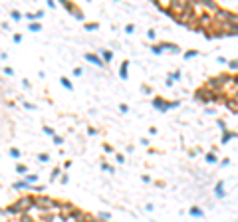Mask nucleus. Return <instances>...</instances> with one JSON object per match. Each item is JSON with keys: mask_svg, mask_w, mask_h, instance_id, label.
<instances>
[{"mask_svg": "<svg viewBox=\"0 0 238 222\" xmlns=\"http://www.w3.org/2000/svg\"><path fill=\"white\" fill-rule=\"evenodd\" d=\"M62 6H64V8H66V10H70V12H74V14L77 16V20H83V14H81V10H77V8H76V6H74V4H70V2H66V0H62Z\"/></svg>", "mask_w": 238, "mask_h": 222, "instance_id": "423d86ee", "label": "nucleus"}, {"mask_svg": "<svg viewBox=\"0 0 238 222\" xmlns=\"http://www.w3.org/2000/svg\"><path fill=\"white\" fill-rule=\"evenodd\" d=\"M125 32H127V34H133L135 32V26H133V24H127V26H125Z\"/></svg>", "mask_w": 238, "mask_h": 222, "instance_id": "bb28decb", "label": "nucleus"}, {"mask_svg": "<svg viewBox=\"0 0 238 222\" xmlns=\"http://www.w3.org/2000/svg\"><path fill=\"white\" fill-rule=\"evenodd\" d=\"M10 16H12L14 20H22V14H20L18 10H12V12H10Z\"/></svg>", "mask_w": 238, "mask_h": 222, "instance_id": "4be33fe9", "label": "nucleus"}, {"mask_svg": "<svg viewBox=\"0 0 238 222\" xmlns=\"http://www.w3.org/2000/svg\"><path fill=\"white\" fill-rule=\"evenodd\" d=\"M195 99L196 101H202V103H216V101H218V95L212 93V91L206 89V87H202V89H196L195 91Z\"/></svg>", "mask_w": 238, "mask_h": 222, "instance_id": "7ed1b4c3", "label": "nucleus"}, {"mask_svg": "<svg viewBox=\"0 0 238 222\" xmlns=\"http://www.w3.org/2000/svg\"><path fill=\"white\" fill-rule=\"evenodd\" d=\"M83 58H86L87 61H91L93 66H97V67H103V60H101L99 56H95V54H83Z\"/></svg>", "mask_w": 238, "mask_h": 222, "instance_id": "39448f33", "label": "nucleus"}, {"mask_svg": "<svg viewBox=\"0 0 238 222\" xmlns=\"http://www.w3.org/2000/svg\"><path fill=\"white\" fill-rule=\"evenodd\" d=\"M38 161H42V163H48V161H50V157H48V153H42V155L38 157Z\"/></svg>", "mask_w": 238, "mask_h": 222, "instance_id": "393cba45", "label": "nucleus"}, {"mask_svg": "<svg viewBox=\"0 0 238 222\" xmlns=\"http://www.w3.org/2000/svg\"><path fill=\"white\" fill-rule=\"evenodd\" d=\"M44 131H46L48 135H52V137H56V133H54V129H52V127H44Z\"/></svg>", "mask_w": 238, "mask_h": 222, "instance_id": "c85d7f7f", "label": "nucleus"}, {"mask_svg": "<svg viewBox=\"0 0 238 222\" xmlns=\"http://www.w3.org/2000/svg\"><path fill=\"white\" fill-rule=\"evenodd\" d=\"M67 180H70V179H67V175H62V184H67Z\"/></svg>", "mask_w": 238, "mask_h": 222, "instance_id": "a19ab883", "label": "nucleus"}, {"mask_svg": "<svg viewBox=\"0 0 238 222\" xmlns=\"http://www.w3.org/2000/svg\"><path fill=\"white\" fill-rule=\"evenodd\" d=\"M206 163H216V151L206 153Z\"/></svg>", "mask_w": 238, "mask_h": 222, "instance_id": "dca6fc26", "label": "nucleus"}, {"mask_svg": "<svg viewBox=\"0 0 238 222\" xmlns=\"http://www.w3.org/2000/svg\"><path fill=\"white\" fill-rule=\"evenodd\" d=\"M99 56H101V60H103L105 64H109V61L113 60V54H111L109 50H99Z\"/></svg>", "mask_w": 238, "mask_h": 222, "instance_id": "1a4fd4ad", "label": "nucleus"}, {"mask_svg": "<svg viewBox=\"0 0 238 222\" xmlns=\"http://www.w3.org/2000/svg\"><path fill=\"white\" fill-rule=\"evenodd\" d=\"M54 143H56V145H62V143H64V139L60 137V135H56V137H54Z\"/></svg>", "mask_w": 238, "mask_h": 222, "instance_id": "7c9ffc66", "label": "nucleus"}, {"mask_svg": "<svg viewBox=\"0 0 238 222\" xmlns=\"http://www.w3.org/2000/svg\"><path fill=\"white\" fill-rule=\"evenodd\" d=\"M103 149H105V153H113V147L111 145H103Z\"/></svg>", "mask_w": 238, "mask_h": 222, "instance_id": "4c0bfd02", "label": "nucleus"}, {"mask_svg": "<svg viewBox=\"0 0 238 222\" xmlns=\"http://www.w3.org/2000/svg\"><path fill=\"white\" fill-rule=\"evenodd\" d=\"M58 208H60V204L56 200H52L50 196H36V210L50 212V210H58Z\"/></svg>", "mask_w": 238, "mask_h": 222, "instance_id": "f03ea898", "label": "nucleus"}, {"mask_svg": "<svg viewBox=\"0 0 238 222\" xmlns=\"http://www.w3.org/2000/svg\"><path fill=\"white\" fill-rule=\"evenodd\" d=\"M147 38L149 40H155V30H149V32H147Z\"/></svg>", "mask_w": 238, "mask_h": 222, "instance_id": "72a5a7b5", "label": "nucleus"}, {"mask_svg": "<svg viewBox=\"0 0 238 222\" xmlns=\"http://www.w3.org/2000/svg\"><path fill=\"white\" fill-rule=\"evenodd\" d=\"M16 173H18V175H26V173H28V167L18 163V165H16Z\"/></svg>", "mask_w": 238, "mask_h": 222, "instance_id": "4468645a", "label": "nucleus"}, {"mask_svg": "<svg viewBox=\"0 0 238 222\" xmlns=\"http://www.w3.org/2000/svg\"><path fill=\"white\" fill-rule=\"evenodd\" d=\"M181 77V71H175V73H171V80H179Z\"/></svg>", "mask_w": 238, "mask_h": 222, "instance_id": "c9c22d12", "label": "nucleus"}, {"mask_svg": "<svg viewBox=\"0 0 238 222\" xmlns=\"http://www.w3.org/2000/svg\"><path fill=\"white\" fill-rule=\"evenodd\" d=\"M26 180H28L30 184H32V183H36V180H38V175H28V177H26Z\"/></svg>", "mask_w": 238, "mask_h": 222, "instance_id": "a878e982", "label": "nucleus"}, {"mask_svg": "<svg viewBox=\"0 0 238 222\" xmlns=\"http://www.w3.org/2000/svg\"><path fill=\"white\" fill-rule=\"evenodd\" d=\"M101 169H103V170H107V173H113V167H111V165H107V163H101Z\"/></svg>", "mask_w": 238, "mask_h": 222, "instance_id": "b1692460", "label": "nucleus"}, {"mask_svg": "<svg viewBox=\"0 0 238 222\" xmlns=\"http://www.w3.org/2000/svg\"><path fill=\"white\" fill-rule=\"evenodd\" d=\"M153 107L165 113L167 109H175V107H179V101H163L161 97H155V99H153Z\"/></svg>", "mask_w": 238, "mask_h": 222, "instance_id": "20e7f679", "label": "nucleus"}, {"mask_svg": "<svg viewBox=\"0 0 238 222\" xmlns=\"http://www.w3.org/2000/svg\"><path fill=\"white\" fill-rule=\"evenodd\" d=\"M202 214H205V212H202L199 206H193V208H190V216H199V218H200Z\"/></svg>", "mask_w": 238, "mask_h": 222, "instance_id": "2eb2a0df", "label": "nucleus"}, {"mask_svg": "<svg viewBox=\"0 0 238 222\" xmlns=\"http://www.w3.org/2000/svg\"><path fill=\"white\" fill-rule=\"evenodd\" d=\"M60 83H62L64 87H66V89H70V91L74 89V85H71V81L67 80V77H60Z\"/></svg>", "mask_w": 238, "mask_h": 222, "instance_id": "ddd939ff", "label": "nucleus"}, {"mask_svg": "<svg viewBox=\"0 0 238 222\" xmlns=\"http://www.w3.org/2000/svg\"><path fill=\"white\" fill-rule=\"evenodd\" d=\"M14 208L18 210V212H22V214H26L28 210H32V208H36V199L34 196H20L18 200H16V204H14Z\"/></svg>", "mask_w": 238, "mask_h": 222, "instance_id": "f257e3e1", "label": "nucleus"}, {"mask_svg": "<svg viewBox=\"0 0 238 222\" xmlns=\"http://www.w3.org/2000/svg\"><path fill=\"white\" fill-rule=\"evenodd\" d=\"M99 218H103V220H107V218H109V212H99Z\"/></svg>", "mask_w": 238, "mask_h": 222, "instance_id": "58836bf2", "label": "nucleus"}, {"mask_svg": "<svg viewBox=\"0 0 238 222\" xmlns=\"http://www.w3.org/2000/svg\"><path fill=\"white\" fill-rule=\"evenodd\" d=\"M4 73H6V76H12V73H14V70H12V67H8V66H6V67H4Z\"/></svg>", "mask_w": 238, "mask_h": 222, "instance_id": "2f4dec72", "label": "nucleus"}, {"mask_svg": "<svg viewBox=\"0 0 238 222\" xmlns=\"http://www.w3.org/2000/svg\"><path fill=\"white\" fill-rule=\"evenodd\" d=\"M10 222H18V220H10Z\"/></svg>", "mask_w": 238, "mask_h": 222, "instance_id": "37998d69", "label": "nucleus"}, {"mask_svg": "<svg viewBox=\"0 0 238 222\" xmlns=\"http://www.w3.org/2000/svg\"><path fill=\"white\" fill-rule=\"evenodd\" d=\"M74 76H81V67H76V70H74Z\"/></svg>", "mask_w": 238, "mask_h": 222, "instance_id": "ea45409f", "label": "nucleus"}, {"mask_svg": "<svg viewBox=\"0 0 238 222\" xmlns=\"http://www.w3.org/2000/svg\"><path fill=\"white\" fill-rule=\"evenodd\" d=\"M8 153H10V157H14V159H20V157H22V153H20L18 149H10Z\"/></svg>", "mask_w": 238, "mask_h": 222, "instance_id": "412c9836", "label": "nucleus"}, {"mask_svg": "<svg viewBox=\"0 0 238 222\" xmlns=\"http://www.w3.org/2000/svg\"><path fill=\"white\" fill-rule=\"evenodd\" d=\"M216 123H218V127L222 129V131H226V125H224V121H222V119H216Z\"/></svg>", "mask_w": 238, "mask_h": 222, "instance_id": "c756f323", "label": "nucleus"}, {"mask_svg": "<svg viewBox=\"0 0 238 222\" xmlns=\"http://www.w3.org/2000/svg\"><path fill=\"white\" fill-rule=\"evenodd\" d=\"M161 46H163V50H171V52H175V54L181 52V48L177 46V44H171V42H163Z\"/></svg>", "mask_w": 238, "mask_h": 222, "instance_id": "9d476101", "label": "nucleus"}, {"mask_svg": "<svg viewBox=\"0 0 238 222\" xmlns=\"http://www.w3.org/2000/svg\"><path fill=\"white\" fill-rule=\"evenodd\" d=\"M151 52L155 54V56H161V54H163V46H161V44H159V46H151Z\"/></svg>", "mask_w": 238, "mask_h": 222, "instance_id": "f3484780", "label": "nucleus"}, {"mask_svg": "<svg viewBox=\"0 0 238 222\" xmlns=\"http://www.w3.org/2000/svg\"><path fill=\"white\" fill-rule=\"evenodd\" d=\"M117 163H125V157L123 155H117Z\"/></svg>", "mask_w": 238, "mask_h": 222, "instance_id": "79ce46f5", "label": "nucleus"}, {"mask_svg": "<svg viewBox=\"0 0 238 222\" xmlns=\"http://www.w3.org/2000/svg\"><path fill=\"white\" fill-rule=\"evenodd\" d=\"M119 76H121V80H127L129 77V61H123L119 66Z\"/></svg>", "mask_w": 238, "mask_h": 222, "instance_id": "0eeeda50", "label": "nucleus"}, {"mask_svg": "<svg viewBox=\"0 0 238 222\" xmlns=\"http://www.w3.org/2000/svg\"><path fill=\"white\" fill-rule=\"evenodd\" d=\"M119 109H121L123 113H127V111H129V107H127V105H125V103H121V105H119Z\"/></svg>", "mask_w": 238, "mask_h": 222, "instance_id": "e433bc0d", "label": "nucleus"}, {"mask_svg": "<svg viewBox=\"0 0 238 222\" xmlns=\"http://www.w3.org/2000/svg\"><path fill=\"white\" fill-rule=\"evenodd\" d=\"M22 42V36H20V34H14V44H20Z\"/></svg>", "mask_w": 238, "mask_h": 222, "instance_id": "f704fd0d", "label": "nucleus"}, {"mask_svg": "<svg viewBox=\"0 0 238 222\" xmlns=\"http://www.w3.org/2000/svg\"><path fill=\"white\" fill-rule=\"evenodd\" d=\"M99 28V24L97 22H91V24H86V30H89V32H95V30Z\"/></svg>", "mask_w": 238, "mask_h": 222, "instance_id": "a211bd4d", "label": "nucleus"}, {"mask_svg": "<svg viewBox=\"0 0 238 222\" xmlns=\"http://www.w3.org/2000/svg\"><path fill=\"white\" fill-rule=\"evenodd\" d=\"M195 56H199V50H189L185 54V60H190V58H195Z\"/></svg>", "mask_w": 238, "mask_h": 222, "instance_id": "6ab92c4d", "label": "nucleus"}, {"mask_svg": "<svg viewBox=\"0 0 238 222\" xmlns=\"http://www.w3.org/2000/svg\"><path fill=\"white\" fill-rule=\"evenodd\" d=\"M34 18H36V20L44 18V12H42V10H38V12H36V14H34Z\"/></svg>", "mask_w": 238, "mask_h": 222, "instance_id": "473e14b6", "label": "nucleus"}, {"mask_svg": "<svg viewBox=\"0 0 238 222\" xmlns=\"http://www.w3.org/2000/svg\"><path fill=\"white\" fill-rule=\"evenodd\" d=\"M228 67H230V70H238V60H230L228 61Z\"/></svg>", "mask_w": 238, "mask_h": 222, "instance_id": "5701e85b", "label": "nucleus"}, {"mask_svg": "<svg viewBox=\"0 0 238 222\" xmlns=\"http://www.w3.org/2000/svg\"><path fill=\"white\" fill-rule=\"evenodd\" d=\"M58 177H60V169H54V170H52V177H50V179H52V180H56Z\"/></svg>", "mask_w": 238, "mask_h": 222, "instance_id": "cd10ccee", "label": "nucleus"}, {"mask_svg": "<svg viewBox=\"0 0 238 222\" xmlns=\"http://www.w3.org/2000/svg\"><path fill=\"white\" fill-rule=\"evenodd\" d=\"M14 189H16V190L30 189V183H28V180H18V183H14Z\"/></svg>", "mask_w": 238, "mask_h": 222, "instance_id": "f8f14e48", "label": "nucleus"}, {"mask_svg": "<svg viewBox=\"0 0 238 222\" xmlns=\"http://www.w3.org/2000/svg\"><path fill=\"white\" fill-rule=\"evenodd\" d=\"M214 194H216V196H218V199H224V183L222 180H218V183L214 184Z\"/></svg>", "mask_w": 238, "mask_h": 222, "instance_id": "6e6552de", "label": "nucleus"}, {"mask_svg": "<svg viewBox=\"0 0 238 222\" xmlns=\"http://www.w3.org/2000/svg\"><path fill=\"white\" fill-rule=\"evenodd\" d=\"M40 30H42V26H40L38 22H32V24H30V32H40Z\"/></svg>", "mask_w": 238, "mask_h": 222, "instance_id": "aec40b11", "label": "nucleus"}, {"mask_svg": "<svg viewBox=\"0 0 238 222\" xmlns=\"http://www.w3.org/2000/svg\"><path fill=\"white\" fill-rule=\"evenodd\" d=\"M234 137H236V133H230L228 129H226V131H222V139H220V143L224 145V143H228L230 139H234Z\"/></svg>", "mask_w": 238, "mask_h": 222, "instance_id": "9b49d317", "label": "nucleus"}]
</instances>
